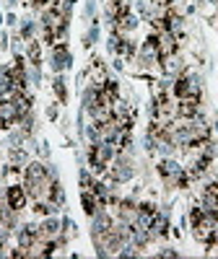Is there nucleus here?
Masks as SVG:
<instances>
[{
    "label": "nucleus",
    "instance_id": "obj_1",
    "mask_svg": "<svg viewBox=\"0 0 218 259\" xmlns=\"http://www.w3.org/2000/svg\"><path fill=\"white\" fill-rule=\"evenodd\" d=\"M5 202H8V208H13L16 212H18V210H24V205H26V189H24V187H18V184L8 187Z\"/></svg>",
    "mask_w": 218,
    "mask_h": 259
},
{
    "label": "nucleus",
    "instance_id": "obj_2",
    "mask_svg": "<svg viewBox=\"0 0 218 259\" xmlns=\"http://www.w3.org/2000/svg\"><path fill=\"white\" fill-rule=\"evenodd\" d=\"M16 119H18V112L13 106V101H0V130L11 127Z\"/></svg>",
    "mask_w": 218,
    "mask_h": 259
},
{
    "label": "nucleus",
    "instance_id": "obj_3",
    "mask_svg": "<svg viewBox=\"0 0 218 259\" xmlns=\"http://www.w3.org/2000/svg\"><path fill=\"white\" fill-rule=\"evenodd\" d=\"M60 233V226L55 223V220H47L44 226H39V239H47V241H55Z\"/></svg>",
    "mask_w": 218,
    "mask_h": 259
},
{
    "label": "nucleus",
    "instance_id": "obj_4",
    "mask_svg": "<svg viewBox=\"0 0 218 259\" xmlns=\"http://www.w3.org/2000/svg\"><path fill=\"white\" fill-rule=\"evenodd\" d=\"M39 55H42V52H39V44H32V47H29V57H32L34 60V63H39Z\"/></svg>",
    "mask_w": 218,
    "mask_h": 259
},
{
    "label": "nucleus",
    "instance_id": "obj_5",
    "mask_svg": "<svg viewBox=\"0 0 218 259\" xmlns=\"http://www.w3.org/2000/svg\"><path fill=\"white\" fill-rule=\"evenodd\" d=\"M55 91H57L60 101H65V86H63V81H57V83H55Z\"/></svg>",
    "mask_w": 218,
    "mask_h": 259
},
{
    "label": "nucleus",
    "instance_id": "obj_6",
    "mask_svg": "<svg viewBox=\"0 0 218 259\" xmlns=\"http://www.w3.org/2000/svg\"><path fill=\"white\" fill-rule=\"evenodd\" d=\"M0 246H3V239H0Z\"/></svg>",
    "mask_w": 218,
    "mask_h": 259
}]
</instances>
